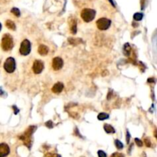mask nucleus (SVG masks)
Returning a JSON list of instances; mask_svg holds the SVG:
<instances>
[{"label":"nucleus","mask_w":157,"mask_h":157,"mask_svg":"<svg viewBox=\"0 0 157 157\" xmlns=\"http://www.w3.org/2000/svg\"><path fill=\"white\" fill-rule=\"evenodd\" d=\"M35 130H36V126H31L20 136V139L24 142L25 145L27 146V147L29 148V149L31 148L32 144V134L34 133V132L35 131Z\"/></svg>","instance_id":"f257e3e1"},{"label":"nucleus","mask_w":157,"mask_h":157,"mask_svg":"<svg viewBox=\"0 0 157 157\" xmlns=\"http://www.w3.org/2000/svg\"><path fill=\"white\" fill-rule=\"evenodd\" d=\"M1 45H2V50H4L5 51H10L11 49H12V48L14 46V42H13V38L10 34H6L3 35Z\"/></svg>","instance_id":"f03ea898"},{"label":"nucleus","mask_w":157,"mask_h":157,"mask_svg":"<svg viewBox=\"0 0 157 157\" xmlns=\"http://www.w3.org/2000/svg\"><path fill=\"white\" fill-rule=\"evenodd\" d=\"M82 19L85 22H90L94 20L95 15H96V11L91 9H83L80 13Z\"/></svg>","instance_id":"7ed1b4c3"},{"label":"nucleus","mask_w":157,"mask_h":157,"mask_svg":"<svg viewBox=\"0 0 157 157\" xmlns=\"http://www.w3.org/2000/svg\"><path fill=\"white\" fill-rule=\"evenodd\" d=\"M16 68L15 60L13 57H8L4 64V69L7 73H13Z\"/></svg>","instance_id":"20e7f679"},{"label":"nucleus","mask_w":157,"mask_h":157,"mask_svg":"<svg viewBox=\"0 0 157 157\" xmlns=\"http://www.w3.org/2000/svg\"><path fill=\"white\" fill-rule=\"evenodd\" d=\"M19 51H20V54L24 56L29 55V53L31 51V43L28 39H25L21 43Z\"/></svg>","instance_id":"39448f33"},{"label":"nucleus","mask_w":157,"mask_h":157,"mask_svg":"<svg viewBox=\"0 0 157 157\" xmlns=\"http://www.w3.org/2000/svg\"><path fill=\"white\" fill-rule=\"evenodd\" d=\"M111 25V21L106 18H101L97 21V26L101 31H105L110 28Z\"/></svg>","instance_id":"423d86ee"},{"label":"nucleus","mask_w":157,"mask_h":157,"mask_svg":"<svg viewBox=\"0 0 157 157\" xmlns=\"http://www.w3.org/2000/svg\"><path fill=\"white\" fill-rule=\"evenodd\" d=\"M44 69V63L41 60H35L33 63L32 66V70L34 73L36 74H41Z\"/></svg>","instance_id":"0eeeda50"},{"label":"nucleus","mask_w":157,"mask_h":157,"mask_svg":"<svg viewBox=\"0 0 157 157\" xmlns=\"http://www.w3.org/2000/svg\"><path fill=\"white\" fill-rule=\"evenodd\" d=\"M52 68L55 71H59L61 70L63 65H64V61L62 60V58L59 57H55V58H53L52 60Z\"/></svg>","instance_id":"6e6552de"},{"label":"nucleus","mask_w":157,"mask_h":157,"mask_svg":"<svg viewBox=\"0 0 157 157\" xmlns=\"http://www.w3.org/2000/svg\"><path fill=\"white\" fill-rule=\"evenodd\" d=\"M10 153L9 146L6 143H0V157L7 156Z\"/></svg>","instance_id":"1a4fd4ad"},{"label":"nucleus","mask_w":157,"mask_h":157,"mask_svg":"<svg viewBox=\"0 0 157 157\" xmlns=\"http://www.w3.org/2000/svg\"><path fill=\"white\" fill-rule=\"evenodd\" d=\"M63 89H64V84L61 82H57L53 86V88H51V90L53 93L59 94L63 90Z\"/></svg>","instance_id":"9d476101"},{"label":"nucleus","mask_w":157,"mask_h":157,"mask_svg":"<svg viewBox=\"0 0 157 157\" xmlns=\"http://www.w3.org/2000/svg\"><path fill=\"white\" fill-rule=\"evenodd\" d=\"M38 51L39 55L45 56L46 55H48V48L45 45H41L38 47Z\"/></svg>","instance_id":"9b49d317"},{"label":"nucleus","mask_w":157,"mask_h":157,"mask_svg":"<svg viewBox=\"0 0 157 157\" xmlns=\"http://www.w3.org/2000/svg\"><path fill=\"white\" fill-rule=\"evenodd\" d=\"M131 51H132L131 46L130 45L129 43H126V44L124 45V49H123L124 55H126V56H130V53H131Z\"/></svg>","instance_id":"f8f14e48"},{"label":"nucleus","mask_w":157,"mask_h":157,"mask_svg":"<svg viewBox=\"0 0 157 157\" xmlns=\"http://www.w3.org/2000/svg\"><path fill=\"white\" fill-rule=\"evenodd\" d=\"M103 129H104V130H105V132H106L107 133H115L114 128L111 125H110V124H104Z\"/></svg>","instance_id":"ddd939ff"},{"label":"nucleus","mask_w":157,"mask_h":157,"mask_svg":"<svg viewBox=\"0 0 157 157\" xmlns=\"http://www.w3.org/2000/svg\"><path fill=\"white\" fill-rule=\"evenodd\" d=\"M5 25H6V27H7L9 29H11V30H13V31H15V28H16L15 24L11 20H7V21L5 22Z\"/></svg>","instance_id":"4468645a"},{"label":"nucleus","mask_w":157,"mask_h":157,"mask_svg":"<svg viewBox=\"0 0 157 157\" xmlns=\"http://www.w3.org/2000/svg\"><path fill=\"white\" fill-rule=\"evenodd\" d=\"M71 32L74 34L77 33V22H76L75 20H74L71 25Z\"/></svg>","instance_id":"2eb2a0df"},{"label":"nucleus","mask_w":157,"mask_h":157,"mask_svg":"<svg viewBox=\"0 0 157 157\" xmlns=\"http://www.w3.org/2000/svg\"><path fill=\"white\" fill-rule=\"evenodd\" d=\"M108 118H109V114H107L106 113H101L97 116V119L99 120H107Z\"/></svg>","instance_id":"dca6fc26"},{"label":"nucleus","mask_w":157,"mask_h":157,"mask_svg":"<svg viewBox=\"0 0 157 157\" xmlns=\"http://www.w3.org/2000/svg\"><path fill=\"white\" fill-rule=\"evenodd\" d=\"M143 14L140 13V12L135 13L133 15V19L135 21H141L143 19Z\"/></svg>","instance_id":"f3484780"},{"label":"nucleus","mask_w":157,"mask_h":157,"mask_svg":"<svg viewBox=\"0 0 157 157\" xmlns=\"http://www.w3.org/2000/svg\"><path fill=\"white\" fill-rule=\"evenodd\" d=\"M114 143H115L116 147H117L118 149H122L124 148V145H123V143H122L120 140H118V139H115Z\"/></svg>","instance_id":"a211bd4d"},{"label":"nucleus","mask_w":157,"mask_h":157,"mask_svg":"<svg viewBox=\"0 0 157 157\" xmlns=\"http://www.w3.org/2000/svg\"><path fill=\"white\" fill-rule=\"evenodd\" d=\"M11 13H13L15 16H17V17H19L20 16V11H19V9H18V8H13L11 10Z\"/></svg>","instance_id":"6ab92c4d"},{"label":"nucleus","mask_w":157,"mask_h":157,"mask_svg":"<svg viewBox=\"0 0 157 157\" xmlns=\"http://www.w3.org/2000/svg\"><path fill=\"white\" fill-rule=\"evenodd\" d=\"M68 41H69L70 44L74 45V44H78L77 42H78V41H81V40H80V39H77V38H69Z\"/></svg>","instance_id":"aec40b11"},{"label":"nucleus","mask_w":157,"mask_h":157,"mask_svg":"<svg viewBox=\"0 0 157 157\" xmlns=\"http://www.w3.org/2000/svg\"><path fill=\"white\" fill-rule=\"evenodd\" d=\"M135 142H136V145L138 146H139V147H141V146H143V142L139 139H138V138H136L135 139Z\"/></svg>","instance_id":"412c9836"},{"label":"nucleus","mask_w":157,"mask_h":157,"mask_svg":"<svg viewBox=\"0 0 157 157\" xmlns=\"http://www.w3.org/2000/svg\"><path fill=\"white\" fill-rule=\"evenodd\" d=\"M45 126H46L48 128H49V129H51V128L53 127V123H52V121L49 120V121H48V122H46V123H45Z\"/></svg>","instance_id":"4be33fe9"},{"label":"nucleus","mask_w":157,"mask_h":157,"mask_svg":"<svg viewBox=\"0 0 157 157\" xmlns=\"http://www.w3.org/2000/svg\"><path fill=\"white\" fill-rule=\"evenodd\" d=\"M97 154H98V156L99 157H107V154L102 150H99L97 152Z\"/></svg>","instance_id":"5701e85b"},{"label":"nucleus","mask_w":157,"mask_h":157,"mask_svg":"<svg viewBox=\"0 0 157 157\" xmlns=\"http://www.w3.org/2000/svg\"><path fill=\"white\" fill-rule=\"evenodd\" d=\"M45 157H61V156L55 153H48L45 155Z\"/></svg>","instance_id":"b1692460"},{"label":"nucleus","mask_w":157,"mask_h":157,"mask_svg":"<svg viewBox=\"0 0 157 157\" xmlns=\"http://www.w3.org/2000/svg\"><path fill=\"white\" fill-rule=\"evenodd\" d=\"M111 157H124V155L121 154V153H113L112 155H111Z\"/></svg>","instance_id":"393cba45"},{"label":"nucleus","mask_w":157,"mask_h":157,"mask_svg":"<svg viewBox=\"0 0 157 157\" xmlns=\"http://www.w3.org/2000/svg\"><path fill=\"white\" fill-rule=\"evenodd\" d=\"M144 142H145V144H146V146L147 147H150L151 146V142L149 140V139H145Z\"/></svg>","instance_id":"a878e982"},{"label":"nucleus","mask_w":157,"mask_h":157,"mask_svg":"<svg viewBox=\"0 0 157 157\" xmlns=\"http://www.w3.org/2000/svg\"><path fill=\"white\" fill-rule=\"evenodd\" d=\"M130 134L129 133V131H126V143H130Z\"/></svg>","instance_id":"bb28decb"},{"label":"nucleus","mask_w":157,"mask_h":157,"mask_svg":"<svg viewBox=\"0 0 157 157\" xmlns=\"http://www.w3.org/2000/svg\"><path fill=\"white\" fill-rule=\"evenodd\" d=\"M12 108L14 109V113H15V115L19 113V110L18 109V107H17L16 106H13V107H12Z\"/></svg>","instance_id":"cd10ccee"},{"label":"nucleus","mask_w":157,"mask_h":157,"mask_svg":"<svg viewBox=\"0 0 157 157\" xmlns=\"http://www.w3.org/2000/svg\"><path fill=\"white\" fill-rule=\"evenodd\" d=\"M113 97V92L112 91H109V93L107 94V100H111Z\"/></svg>","instance_id":"c85d7f7f"},{"label":"nucleus","mask_w":157,"mask_h":157,"mask_svg":"<svg viewBox=\"0 0 157 157\" xmlns=\"http://www.w3.org/2000/svg\"><path fill=\"white\" fill-rule=\"evenodd\" d=\"M109 1H110V2H111V4H112L113 6H114V7H115V4H114V3H113V0H109Z\"/></svg>","instance_id":"c756f323"},{"label":"nucleus","mask_w":157,"mask_h":157,"mask_svg":"<svg viewBox=\"0 0 157 157\" xmlns=\"http://www.w3.org/2000/svg\"><path fill=\"white\" fill-rule=\"evenodd\" d=\"M1 29H2V25H1V23H0V31H1Z\"/></svg>","instance_id":"7c9ffc66"}]
</instances>
